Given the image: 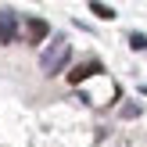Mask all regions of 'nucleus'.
<instances>
[{"mask_svg":"<svg viewBox=\"0 0 147 147\" xmlns=\"http://www.w3.org/2000/svg\"><path fill=\"white\" fill-rule=\"evenodd\" d=\"M68 54H72V43L65 40V36H54V43H47V47H43V54H40L43 72H47V76H57V72L68 65Z\"/></svg>","mask_w":147,"mask_h":147,"instance_id":"1","label":"nucleus"},{"mask_svg":"<svg viewBox=\"0 0 147 147\" xmlns=\"http://www.w3.org/2000/svg\"><path fill=\"white\" fill-rule=\"evenodd\" d=\"M18 29H22L18 14L14 11H0V43H14L18 40Z\"/></svg>","mask_w":147,"mask_h":147,"instance_id":"2","label":"nucleus"},{"mask_svg":"<svg viewBox=\"0 0 147 147\" xmlns=\"http://www.w3.org/2000/svg\"><path fill=\"white\" fill-rule=\"evenodd\" d=\"M47 36H50V25L43 18H36V14L25 18V43H43Z\"/></svg>","mask_w":147,"mask_h":147,"instance_id":"3","label":"nucleus"},{"mask_svg":"<svg viewBox=\"0 0 147 147\" xmlns=\"http://www.w3.org/2000/svg\"><path fill=\"white\" fill-rule=\"evenodd\" d=\"M97 72H104V68H100V61H86V65H76V68L68 72V83H72V86H79L83 79L97 76Z\"/></svg>","mask_w":147,"mask_h":147,"instance_id":"4","label":"nucleus"},{"mask_svg":"<svg viewBox=\"0 0 147 147\" xmlns=\"http://www.w3.org/2000/svg\"><path fill=\"white\" fill-rule=\"evenodd\" d=\"M90 11L97 14V18H104V22H108V18H115V7H108V4H97V0L90 4Z\"/></svg>","mask_w":147,"mask_h":147,"instance_id":"5","label":"nucleus"},{"mask_svg":"<svg viewBox=\"0 0 147 147\" xmlns=\"http://www.w3.org/2000/svg\"><path fill=\"white\" fill-rule=\"evenodd\" d=\"M126 40H129V47H133V50H147V36H144V32H129Z\"/></svg>","mask_w":147,"mask_h":147,"instance_id":"6","label":"nucleus"},{"mask_svg":"<svg viewBox=\"0 0 147 147\" xmlns=\"http://www.w3.org/2000/svg\"><path fill=\"white\" fill-rule=\"evenodd\" d=\"M119 115H122V119H136V115H140V104H122Z\"/></svg>","mask_w":147,"mask_h":147,"instance_id":"7","label":"nucleus"}]
</instances>
